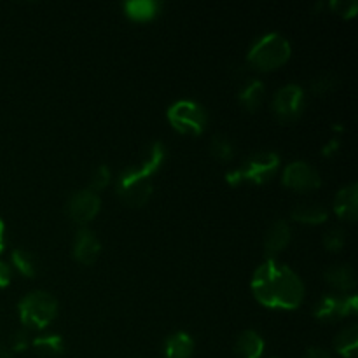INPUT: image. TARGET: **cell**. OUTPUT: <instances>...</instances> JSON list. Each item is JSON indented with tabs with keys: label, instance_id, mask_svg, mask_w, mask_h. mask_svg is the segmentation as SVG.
I'll use <instances>...</instances> for the list:
<instances>
[{
	"label": "cell",
	"instance_id": "obj_1",
	"mask_svg": "<svg viewBox=\"0 0 358 358\" xmlns=\"http://www.w3.org/2000/svg\"><path fill=\"white\" fill-rule=\"evenodd\" d=\"M252 292L266 308L296 310L304 299V283L289 266L268 259L252 276Z\"/></svg>",
	"mask_w": 358,
	"mask_h": 358
},
{
	"label": "cell",
	"instance_id": "obj_2",
	"mask_svg": "<svg viewBox=\"0 0 358 358\" xmlns=\"http://www.w3.org/2000/svg\"><path fill=\"white\" fill-rule=\"evenodd\" d=\"M166 157V147L161 142H152L138 166L126 168L117 178V194L128 206H143L152 196V177Z\"/></svg>",
	"mask_w": 358,
	"mask_h": 358
},
{
	"label": "cell",
	"instance_id": "obj_3",
	"mask_svg": "<svg viewBox=\"0 0 358 358\" xmlns=\"http://www.w3.org/2000/svg\"><path fill=\"white\" fill-rule=\"evenodd\" d=\"M290 55H292V45L289 38L278 31H269L252 44L247 52V62L254 69L268 72L289 62Z\"/></svg>",
	"mask_w": 358,
	"mask_h": 358
},
{
	"label": "cell",
	"instance_id": "obj_4",
	"mask_svg": "<svg viewBox=\"0 0 358 358\" xmlns=\"http://www.w3.org/2000/svg\"><path fill=\"white\" fill-rule=\"evenodd\" d=\"M21 324L31 331H42L58 315V301L44 290H34L27 294L17 304Z\"/></svg>",
	"mask_w": 358,
	"mask_h": 358
},
{
	"label": "cell",
	"instance_id": "obj_5",
	"mask_svg": "<svg viewBox=\"0 0 358 358\" xmlns=\"http://www.w3.org/2000/svg\"><path fill=\"white\" fill-rule=\"evenodd\" d=\"M280 166V156L271 150H261L254 152L243 161L241 168L238 170H229L226 173L227 184L238 185L240 182L248 180L252 184H266L273 178Z\"/></svg>",
	"mask_w": 358,
	"mask_h": 358
},
{
	"label": "cell",
	"instance_id": "obj_6",
	"mask_svg": "<svg viewBox=\"0 0 358 358\" xmlns=\"http://www.w3.org/2000/svg\"><path fill=\"white\" fill-rule=\"evenodd\" d=\"M166 117L173 129H177L182 135L198 136L205 131L208 115L206 110L192 100H178L170 105L166 112Z\"/></svg>",
	"mask_w": 358,
	"mask_h": 358
},
{
	"label": "cell",
	"instance_id": "obj_7",
	"mask_svg": "<svg viewBox=\"0 0 358 358\" xmlns=\"http://www.w3.org/2000/svg\"><path fill=\"white\" fill-rule=\"evenodd\" d=\"M304 103H306V98L299 84H285L273 96V110L276 117L283 122L296 121L303 114Z\"/></svg>",
	"mask_w": 358,
	"mask_h": 358
},
{
	"label": "cell",
	"instance_id": "obj_8",
	"mask_svg": "<svg viewBox=\"0 0 358 358\" xmlns=\"http://www.w3.org/2000/svg\"><path fill=\"white\" fill-rule=\"evenodd\" d=\"M282 182L285 187L294 189V191L308 192L320 187L322 177L306 161H292L283 170Z\"/></svg>",
	"mask_w": 358,
	"mask_h": 358
},
{
	"label": "cell",
	"instance_id": "obj_9",
	"mask_svg": "<svg viewBox=\"0 0 358 358\" xmlns=\"http://www.w3.org/2000/svg\"><path fill=\"white\" fill-rule=\"evenodd\" d=\"M101 208V199L91 189H80L76 191L66 201V213L76 224H87L98 215Z\"/></svg>",
	"mask_w": 358,
	"mask_h": 358
},
{
	"label": "cell",
	"instance_id": "obj_10",
	"mask_svg": "<svg viewBox=\"0 0 358 358\" xmlns=\"http://www.w3.org/2000/svg\"><path fill=\"white\" fill-rule=\"evenodd\" d=\"M358 311V297L353 296H324L315 304L313 315L318 320H334V318L350 317Z\"/></svg>",
	"mask_w": 358,
	"mask_h": 358
},
{
	"label": "cell",
	"instance_id": "obj_11",
	"mask_svg": "<svg viewBox=\"0 0 358 358\" xmlns=\"http://www.w3.org/2000/svg\"><path fill=\"white\" fill-rule=\"evenodd\" d=\"M100 252L101 245L96 233H93L87 227H80L73 238V257H76V261H79L84 266H91L98 259Z\"/></svg>",
	"mask_w": 358,
	"mask_h": 358
},
{
	"label": "cell",
	"instance_id": "obj_12",
	"mask_svg": "<svg viewBox=\"0 0 358 358\" xmlns=\"http://www.w3.org/2000/svg\"><path fill=\"white\" fill-rule=\"evenodd\" d=\"M358 185L353 184L345 185L338 191L336 194L334 203H332V210H334L336 215L341 220H348L353 222L357 219L358 213Z\"/></svg>",
	"mask_w": 358,
	"mask_h": 358
},
{
	"label": "cell",
	"instance_id": "obj_13",
	"mask_svg": "<svg viewBox=\"0 0 358 358\" xmlns=\"http://www.w3.org/2000/svg\"><path fill=\"white\" fill-rule=\"evenodd\" d=\"M290 240H292V229H290L289 222L283 219L275 220V222L269 226V229L266 231L264 236V250L269 255H275L278 252L285 250L289 247Z\"/></svg>",
	"mask_w": 358,
	"mask_h": 358
},
{
	"label": "cell",
	"instance_id": "obj_14",
	"mask_svg": "<svg viewBox=\"0 0 358 358\" xmlns=\"http://www.w3.org/2000/svg\"><path fill=\"white\" fill-rule=\"evenodd\" d=\"M262 353H264V339L259 332L247 329L238 336L234 343L236 358H261Z\"/></svg>",
	"mask_w": 358,
	"mask_h": 358
},
{
	"label": "cell",
	"instance_id": "obj_15",
	"mask_svg": "<svg viewBox=\"0 0 358 358\" xmlns=\"http://www.w3.org/2000/svg\"><path fill=\"white\" fill-rule=\"evenodd\" d=\"M192 353H194V339L187 332L178 331L164 341V358H191Z\"/></svg>",
	"mask_w": 358,
	"mask_h": 358
},
{
	"label": "cell",
	"instance_id": "obj_16",
	"mask_svg": "<svg viewBox=\"0 0 358 358\" xmlns=\"http://www.w3.org/2000/svg\"><path fill=\"white\" fill-rule=\"evenodd\" d=\"M324 276L325 282H327L329 285L334 287L336 290H341V292H350V290L355 289L357 285L355 271H353L352 266L348 264L331 266V268L325 269Z\"/></svg>",
	"mask_w": 358,
	"mask_h": 358
},
{
	"label": "cell",
	"instance_id": "obj_17",
	"mask_svg": "<svg viewBox=\"0 0 358 358\" xmlns=\"http://www.w3.org/2000/svg\"><path fill=\"white\" fill-rule=\"evenodd\" d=\"M126 16L135 21H150L157 16L161 3L156 0H128L122 3Z\"/></svg>",
	"mask_w": 358,
	"mask_h": 358
},
{
	"label": "cell",
	"instance_id": "obj_18",
	"mask_svg": "<svg viewBox=\"0 0 358 358\" xmlns=\"http://www.w3.org/2000/svg\"><path fill=\"white\" fill-rule=\"evenodd\" d=\"M290 219L304 226H318L329 219V212L322 205H299L292 210Z\"/></svg>",
	"mask_w": 358,
	"mask_h": 358
},
{
	"label": "cell",
	"instance_id": "obj_19",
	"mask_svg": "<svg viewBox=\"0 0 358 358\" xmlns=\"http://www.w3.org/2000/svg\"><path fill=\"white\" fill-rule=\"evenodd\" d=\"M334 350L345 358H353L358 352V325L352 324L343 329L334 339Z\"/></svg>",
	"mask_w": 358,
	"mask_h": 358
},
{
	"label": "cell",
	"instance_id": "obj_20",
	"mask_svg": "<svg viewBox=\"0 0 358 358\" xmlns=\"http://www.w3.org/2000/svg\"><path fill=\"white\" fill-rule=\"evenodd\" d=\"M266 94V86L262 80L250 79L245 83V86L240 90V103L243 105L247 110H255L261 107L262 98Z\"/></svg>",
	"mask_w": 358,
	"mask_h": 358
},
{
	"label": "cell",
	"instance_id": "obj_21",
	"mask_svg": "<svg viewBox=\"0 0 358 358\" xmlns=\"http://www.w3.org/2000/svg\"><path fill=\"white\" fill-rule=\"evenodd\" d=\"M31 346L35 348V352L42 357L55 358L59 357L63 352H65V343H63L62 336L58 334H44L38 336L31 341Z\"/></svg>",
	"mask_w": 358,
	"mask_h": 358
},
{
	"label": "cell",
	"instance_id": "obj_22",
	"mask_svg": "<svg viewBox=\"0 0 358 358\" xmlns=\"http://www.w3.org/2000/svg\"><path fill=\"white\" fill-rule=\"evenodd\" d=\"M10 261H13V266L21 273L23 276H28V278H34L37 275V262H35L34 255L27 250H13L10 254Z\"/></svg>",
	"mask_w": 358,
	"mask_h": 358
},
{
	"label": "cell",
	"instance_id": "obj_23",
	"mask_svg": "<svg viewBox=\"0 0 358 358\" xmlns=\"http://www.w3.org/2000/svg\"><path fill=\"white\" fill-rule=\"evenodd\" d=\"M210 152L215 159L227 163L234 157V145L231 142V138H227L226 135H215L210 142Z\"/></svg>",
	"mask_w": 358,
	"mask_h": 358
},
{
	"label": "cell",
	"instance_id": "obj_24",
	"mask_svg": "<svg viewBox=\"0 0 358 358\" xmlns=\"http://www.w3.org/2000/svg\"><path fill=\"white\" fill-rule=\"evenodd\" d=\"M336 86H338V77L332 72H324L315 77L313 83H311V91H313V94H327Z\"/></svg>",
	"mask_w": 358,
	"mask_h": 358
},
{
	"label": "cell",
	"instance_id": "obj_25",
	"mask_svg": "<svg viewBox=\"0 0 358 358\" xmlns=\"http://www.w3.org/2000/svg\"><path fill=\"white\" fill-rule=\"evenodd\" d=\"M346 245V233L341 227H332L325 233L324 236V247L329 252H339Z\"/></svg>",
	"mask_w": 358,
	"mask_h": 358
},
{
	"label": "cell",
	"instance_id": "obj_26",
	"mask_svg": "<svg viewBox=\"0 0 358 358\" xmlns=\"http://www.w3.org/2000/svg\"><path fill=\"white\" fill-rule=\"evenodd\" d=\"M110 170H108V166H105V164H100V166L94 170L93 177H91V191L98 192L101 191V189L107 187L108 184H110Z\"/></svg>",
	"mask_w": 358,
	"mask_h": 358
},
{
	"label": "cell",
	"instance_id": "obj_27",
	"mask_svg": "<svg viewBox=\"0 0 358 358\" xmlns=\"http://www.w3.org/2000/svg\"><path fill=\"white\" fill-rule=\"evenodd\" d=\"M329 7L343 17H355L358 10V2L357 0H332L329 3Z\"/></svg>",
	"mask_w": 358,
	"mask_h": 358
},
{
	"label": "cell",
	"instance_id": "obj_28",
	"mask_svg": "<svg viewBox=\"0 0 358 358\" xmlns=\"http://www.w3.org/2000/svg\"><path fill=\"white\" fill-rule=\"evenodd\" d=\"M10 346H13L14 352H23L30 346V339H28L27 331H17L16 334L10 339Z\"/></svg>",
	"mask_w": 358,
	"mask_h": 358
},
{
	"label": "cell",
	"instance_id": "obj_29",
	"mask_svg": "<svg viewBox=\"0 0 358 358\" xmlns=\"http://www.w3.org/2000/svg\"><path fill=\"white\" fill-rule=\"evenodd\" d=\"M13 278V271H10V266L7 262L0 261V289L7 287Z\"/></svg>",
	"mask_w": 358,
	"mask_h": 358
},
{
	"label": "cell",
	"instance_id": "obj_30",
	"mask_svg": "<svg viewBox=\"0 0 358 358\" xmlns=\"http://www.w3.org/2000/svg\"><path fill=\"white\" fill-rule=\"evenodd\" d=\"M339 145H341V143H339L338 138L329 140V142L324 145V149H322V156H324V157L334 156V154L339 150Z\"/></svg>",
	"mask_w": 358,
	"mask_h": 358
},
{
	"label": "cell",
	"instance_id": "obj_31",
	"mask_svg": "<svg viewBox=\"0 0 358 358\" xmlns=\"http://www.w3.org/2000/svg\"><path fill=\"white\" fill-rule=\"evenodd\" d=\"M304 358H332V355L327 352V350L317 348V346H313V348H308V352H306V355H304Z\"/></svg>",
	"mask_w": 358,
	"mask_h": 358
},
{
	"label": "cell",
	"instance_id": "obj_32",
	"mask_svg": "<svg viewBox=\"0 0 358 358\" xmlns=\"http://www.w3.org/2000/svg\"><path fill=\"white\" fill-rule=\"evenodd\" d=\"M3 234H6V224H3L2 217H0V252L3 250V245H6V240H3Z\"/></svg>",
	"mask_w": 358,
	"mask_h": 358
},
{
	"label": "cell",
	"instance_id": "obj_33",
	"mask_svg": "<svg viewBox=\"0 0 358 358\" xmlns=\"http://www.w3.org/2000/svg\"><path fill=\"white\" fill-rule=\"evenodd\" d=\"M0 358H10V353L2 345H0Z\"/></svg>",
	"mask_w": 358,
	"mask_h": 358
}]
</instances>
